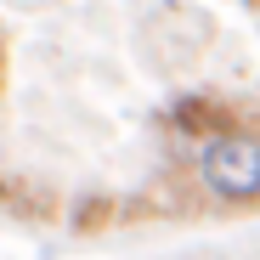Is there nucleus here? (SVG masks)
I'll return each mask as SVG.
<instances>
[{
	"instance_id": "7ed1b4c3",
	"label": "nucleus",
	"mask_w": 260,
	"mask_h": 260,
	"mask_svg": "<svg viewBox=\"0 0 260 260\" xmlns=\"http://www.w3.org/2000/svg\"><path fill=\"white\" fill-rule=\"evenodd\" d=\"M0 85H6V34H0Z\"/></svg>"
},
{
	"instance_id": "f257e3e1",
	"label": "nucleus",
	"mask_w": 260,
	"mask_h": 260,
	"mask_svg": "<svg viewBox=\"0 0 260 260\" xmlns=\"http://www.w3.org/2000/svg\"><path fill=\"white\" fill-rule=\"evenodd\" d=\"M198 181L221 204H260V136L243 124L198 142Z\"/></svg>"
},
{
	"instance_id": "f03ea898",
	"label": "nucleus",
	"mask_w": 260,
	"mask_h": 260,
	"mask_svg": "<svg viewBox=\"0 0 260 260\" xmlns=\"http://www.w3.org/2000/svg\"><path fill=\"white\" fill-rule=\"evenodd\" d=\"M170 124L176 130H187L192 142H209V136H221V130H232L238 119L215 102V96H187V102H176L170 108Z\"/></svg>"
}]
</instances>
